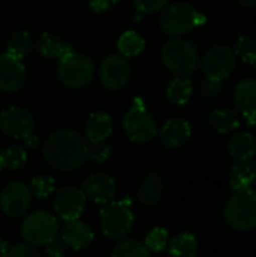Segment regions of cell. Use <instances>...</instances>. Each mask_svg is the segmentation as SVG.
<instances>
[{
    "label": "cell",
    "mask_w": 256,
    "mask_h": 257,
    "mask_svg": "<svg viewBox=\"0 0 256 257\" xmlns=\"http://www.w3.org/2000/svg\"><path fill=\"white\" fill-rule=\"evenodd\" d=\"M45 251L50 257H62L65 254V244L56 238L45 245Z\"/></svg>",
    "instance_id": "38"
},
{
    "label": "cell",
    "mask_w": 256,
    "mask_h": 257,
    "mask_svg": "<svg viewBox=\"0 0 256 257\" xmlns=\"http://www.w3.org/2000/svg\"><path fill=\"white\" fill-rule=\"evenodd\" d=\"M145 48V39L139 32L127 30L118 39V50L124 57H136Z\"/></svg>",
    "instance_id": "27"
},
{
    "label": "cell",
    "mask_w": 256,
    "mask_h": 257,
    "mask_svg": "<svg viewBox=\"0 0 256 257\" xmlns=\"http://www.w3.org/2000/svg\"><path fill=\"white\" fill-rule=\"evenodd\" d=\"M192 136L190 123L183 117H174L163 123L160 128V140L169 149L183 148Z\"/></svg>",
    "instance_id": "18"
},
{
    "label": "cell",
    "mask_w": 256,
    "mask_h": 257,
    "mask_svg": "<svg viewBox=\"0 0 256 257\" xmlns=\"http://www.w3.org/2000/svg\"><path fill=\"white\" fill-rule=\"evenodd\" d=\"M6 257H41L36 247L30 244H17L9 248V253Z\"/></svg>",
    "instance_id": "36"
},
{
    "label": "cell",
    "mask_w": 256,
    "mask_h": 257,
    "mask_svg": "<svg viewBox=\"0 0 256 257\" xmlns=\"http://www.w3.org/2000/svg\"><path fill=\"white\" fill-rule=\"evenodd\" d=\"M140 14H157L167 8L170 0H133Z\"/></svg>",
    "instance_id": "34"
},
{
    "label": "cell",
    "mask_w": 256,
    "mask_h": 257,
    "mask_svg": "<svg viewBox=\"0 0 256 257\" xmlns=\"http://www.w3.org/2000/svg\"><path fill=\"white\" fill-rule=\"evenodd\" d=\"M234 104L237 111L249 125H256V80L244 78L237 83L234 90Z\"/></svg>",
    "instance_id": "16"
},
{
    "label": "cell",
    "mask_w": 256,
    "mask_h": 257,
    "mask_svg": "<svg viewBox=\"0 0 256 257\" xmlns=\"http://www.w3.org/2000/svg\"><path fill=\"white\" fill-rule=\"evenodd\" d=\"M121 0H89V6L94 12H106L107 9H110L113 5L119 3Z\"/></svg>",
    "instance_id": "39"
},
{
    "label": "cell",
    "mask_w": 256,
    "mask_h": 257,
    "mask_svg": "<svg viewBox=\"0 0 256 257\" xmlns=\"http://www.w3.org/2000/svg\"><path fill=\"white\" fill-rule=\"evenodd\" d=\"M26 148H29V149H33V148H36V143H38V139L32 134L30 137H27L26 140Z\"/></svg>",
    "instance_id": "41"
},
{
    "label": "cell",
    "mask_w": 256,
    "mask_h": 257,
    "mask_svg": "<svg viewBox=\"0 0 256 257\" xmlns=\"http://www.w3.org/2000/svg\"><path fill=\"white\" fill-rule=\"evenodd\" d=\"M238 3L244 8H253L256 6V0H238Z\"/></svg>",
    "instance_id": "42"
},
{
    "label": "cell",
    "mask_w": 256,
    "mask_h": 257,
    "mask_svg": "<svg viewBox=\"0 0 256 257\" xmlns=\"http://www.w3.org/2000/svg\"><path fill=\"white\" fill-rule=\"evenodd\" d=\"M35 130V119L33 116L20 107H9L0 113V131L18 140H26L33 134Z\"/></svg>",
    "instance_id": "12"
},
{
    "label": "cell",
    "mask_w": 256,
    "mask_h": 257,
    "mask_svg": "<svg viewBox=\"0 0 256 257\" xmlns=\"http://www.w3.org/2000/svg\"><path fill=\"white\" fill-rule=\"evenodd\" d=\"M100 226L106 238L112 241L125 239L134 227L131 200L125 197L122 200H113L104 205L100 212Z\"/></svg>",
    "instance_id": "2"
},
{
    "label": "cell",
    "mask_w": 256,
    "mask_h": 257,
    "mask_svg": "<svg viewBox=\"0 0 256 257\" xmlns=\"http://www.w3.org/2000/svg\"><path fill=\"white\" fill-rule=\"evenodd\" d=\"M256 182V160L237 161L229 172V185L234 191L252 188Z\"/></svg>",
    "instance_id": "21"
},
{
    "label": "cell",
    "mask_w": 256,
    "mask_h": 257,
    "mask_svg": "<svg viewBox=\"0 0 256 257\" xmlns=\"http://www.w3.org/2000/svg\"><path fill=\"white\" fill-rule=\"evenodd\" d=\"M27 163V151L23 146H11L0 152L2 170H20Z\"/></svg>",
    "instance_id": "28"
},
{
    "label": "cell",
    "mask_w": 256,
    "mask_h": 257,
    "mask_svg": "<svg viewBox=\"0 0 256 257\" xmlns=\"http://www.w3.org/2000/svg\"><path fill=\"white\" fill-rule=\"evenodd\" d=\"M32 194L35 197H39V199H45L48 197L54 188H56V181L54 178L51 176H36L30 181V185H29Z\"/></svg>",
    "instance_id": "33"
},
{
    "label": "cell",
    "mask_w": 256,
    "mask_h": 257,
    "mask_svg": "<svg viewBox=\"0 0 256 257\" xmlns=\"http://www.w3.org/2000/svg\"><path fill=\"white\" fill-rule=\"evenodd\" d=\"M163 65L175 75L189 77L199 68V51L187 39H170L161 48Z\"/></svg>",
    "instance_id": "5"
},
{
    "label": "cell",
    "mask_w": 256,
    "mask_h": 257,
    "mask_svg": "<svg viewBox=\"0 0 256 257\" xmlns=\"http://www.w3.org/2000/svg\"><path fill=\"white\" fill-rule=\"evenodd\" d=\"M9 244L5 241V239H2L0 238V257H6L8 256V253H9Z\"/></svg>",
    "instance_id": "40"
},
{
    "label": "cell",
    "mask_w": 256,
    "mask_h": 257,
    "mask_svg": "<svg viewBox=\"0 0 256 257\" xmlns=\"http://www.w3.org/2000/svg\"><path fill=\"white\" fill-rule=\"evenodd\" d=\"M234 53L244 63L256 66V39L250 36H240L235 44Z\"/></svg>",
    "instance_id": "31"
},
{
    "label": "cell",
    "mask_w": 256,
    "mask_h": 257,
    "mask_svg": "<svg viewBox=\"0 0 256 257\" xmlns=\"http://www.w3.org/2000/svg\"><path fill=\"white\" fill-rule=\"evenodd\" d=\"M33 194L21 181L9 182L0 193V209L6 217L18 218L27 214L32 205Z\"/></svg>",
    "instance_id": "10"
},
{
    "label": "cell",
    "mask_w": 256,
    "mask_h": 257,
    "mask_svg": "<svg viewBox=\"0 0 256 257\" xmlns=\"http://www.w3.org/2000/svg\"><path fill=\"white\" fill-rule=\"evenodd\" d=\"M33 41L29 32H18L15 35L11 36V39L8 41V51L9 54H12L17 59H23L30 50H32Z\"/></svg>",
    "instance_id": "30"
},
{
    "label": "cell",
    "mask_w": 256,
    "mask_h": 257,
    "mask_svg": "<svg viewBox=\"0 0 256 257\" xmlns=\"http://www.w3.org/2000/svg\"><path fill=\"white\" fill-rule=\"evenodd\" d=\"M124 131L131 142L146 143L157 134V123L151 113L145 108L142 101L134 104L124 116Z\"/></svg>",
    "instance_id": "8"
},
{
    "label": "cell",
    "mask_w": 256,
    "mask_h": 257,
    "mask_svg": "<svg viewBox=\"0 0 256 257\" xmlns=\"http://www.w3.org/2000/svg\"><path fill=\"white\" fill-rule=\"evenodd\" d=\"M53 206L56 215L63 221L78 220L86 208V194L78 187H63L56 193Z\"/></svg>",
    "instance_id": "13"
},
{
    "label": "cell",
    "mask_w": 256,
    "mask_h": 257,
    "mask_svg": "<svg viewBox=\"0 0 256 257\" xmlns=\"http://www.w3.org/2000/svg\"><path fill=\"white\" fill-rule=\"evenodd\" d=\"M112 133H113V120L110 114L103 111H95L88 117L84 125V134H86L84 139L91 145L106 143V140L112 136Z\"/></svg>",
    "instance_id": "19"
},
{
    "label": "cell",
    "mask_w": 256,
    "mask_h": 257,
    "mask_svg": "<svg viewBox=\"0 0 256 257\" xmlns=\"http://www.w3.org/2000/svg\"><path fill=\"white\" fill-rule=\"evenodd\" d=\"M163 190H164L163 181L155 173H149L142 181L137 197H139L140 203H143V205H155L160 202V199L163 196Z\"/></svg>",
    "instance_id": "26"
},
{
    "label": "cell",
    "mask_w": 256,
    "mask_h": 257,
    "mask_svg": "<svg viewBox=\"0 0 256 257\" xmlns=\"http://www.w3.org/2000/svg\"><path fill=\"white\" fill-rule=\"evenodd\" d=\"M60 235V241L65 244V247H69L71 250H84L86 247H89L94 241V232L92 229L80 221V220H72V221H66L62 227V230L59 232Z\"/></svg>",
    "instance_id": "17"
},
{
    "label": "cell",
    "mask_w": 256,
    "mask_h": 257,
    "mask_svg": "<svg viewBox=\"0 0 256 257\" xmlns=\"http://www.w3.org/2000/svg\"><path fill=\"white\" fill-rule=\"evenodd\" d=\"M83 193L98 205H107L116 197V182L106 173H92L83 181Z\"/></svg>",
    "instance_id": "15"
},
{
    "label": "cell",
    "mask_w": 256,
    "mask_h": 257,
    "mask_svg": "<svg viewBox=\"0 0 256 257\" xmlns=\"http://www.w3.org/2000/svg\"><path fill=\"white\" fill-rule=\"evenodd\" d=\"M208 125L219 134H228V133L235 131L240 126V117L235 110L217 108L210 113Z\"/></svg>",
    "instance_id": "24"
},
{
    "label": "cell",
    "mask_w": 256,
    "mask_h": 257,
    "mask_svg": "<svg viewBox=\"0 0 256 257\" xmlns=\"http://www.w3.org/2000/svg\"><path fill=\"white\" fill-rule=\"evenodd\" d=\"M0 172H2V169H0Z\"/></svg>",
    "instance_id": "43"
},
{
    "label": "cell",
    "mask_w": 256,
    "mask_h": 257,
    "mask_svg": "<svg viewBox=\"0 0 256 257\" xmlns=\"http://www.w3.org/2000/svg\"><path fill=\"white\" fill-rule=\"evenodd\" d=\"M110 154H112L110 146H107L106 143H97V145L89 146L88 158H89L91 161H94V163L103 164L104 161H107V158L110 157Z\"/></svg>",
    "instance_id": "35"
},
{
    "label": "cell",
    "mask_w": 256,
    "mask_h": 257,
    "mask_svg": "<svg viewBox=\"0 0 256 257\" xmlns=\"http://www.w3.org/2000/svg\"><path fill=\"white\" fill-rule=\"evenodd\" d=\"M38 50L45 59L60 60L72 51V47L54 33H42L38 41Z\"/></svg>",
    "instance_id": "22"
},
{
    "label": "cell",
    "mask_w": 256,
    "mask_h": 257,
    "mask_svg": "<svg viewBox=\"0 0 256 257\" xmlns=\"http://www.w3.org/2000/svg\"><path fill=\"white\" fill-rule=\"evenodd\" d=\"M167 251L170 257H196L199 251V241L193 233L183 232L170 239Z\"/></svg>",
    "instance_id": "23"
},
{
    "label": "cell",
    "mask_w": 256,
    "mask_h": 257,
    "mask_svg": "<svg viewBox=\"0 0 256 257\" xmlns=\"http://www.w3.org/2000/svg\"><path fill=\"white\" fill-rule=\"evenodd\" d=\"M60 232L59 220L54 214L45 209H36L24 215L20 233L26 244L33 247H45L56 239Z\"/></svg>",
    "instance_id": "3"
},
{
    "label": "cell",
    "mask_w": 256,
    "mask_h": 257,
    "mask_svg": "<svg viewBox=\"0 0 256 257\" xmlns=\"http://www.w3.org/2000/svg\"><path fill=\"white\" fill-rule=\"evenodd\" d=\"M26 81V68L21 59L9 53L0 54V90L6 93L18 92Z\"/></svg>",
    "instance_id": "14"
},
{
    "label": "cell",
    "mask_w": 256,
    "mask_h": 257,
    "mask_svg": "<svg viewBox=\"0 0 256 257\" xmlns=\"http://www.w3.org/2000/svg\"><path fill=\"white\" fill-rule=\"evenodd\" d=\"M223 217L229 227L238 232L256 229V191L252 188L234 191L223 208Z\"/></svg>",
    "instance_id": "4"
},
{
    "label": "cell",
    "mask_w": 256,
    "mask_h": 257,
    "mask_svg": "<svg viewBox=\"0 0 256 257\" xmlns=\"http://www.w3.org/2000/svg\"><path fill=\"white\" fill-rule=\"evenodd\" d=\"M237 56L228 45H214L202 57L201 66L205 78L223 81L234 72Z\"/></svg>",
    "instance_id": "9"
},
{
    "label": "cell",
    "mask_w": 256,
    "mask_h": 257,
    "mask_svg": "<svg viewBox=\"0 0 256 257\" xmlns=\"http://www.w3.org/2000/svg\"><path fill=\"white\" fill-rule=\"evenodd\" d=\"M222 90H223L222 81H216V80H211V78H205L201 83V93L205 98H217L222 93Z\"/></svg>",
    "instance_id": "37"
},
{
    "label": "cell",
    "mask_w": 256,
    "mask_h": 257,
    "mask_svg": "<svg viewBox=\"0 0 256 257\" xmlns=\"http://www.w3.org/2000/svg\"><path fill=\"white\" fill-rule=\"evenodd\" d=\"M110 257H151L146 245L136 239H122L112 251Z\"/></svg>",
    "instance_id": "29"
},
{
    "label": "cell",
    "mask_w": 256,
    "mask_h": 257,
    "mask_svg": "<svg viewBox=\"0 0 256 257\" xmlns=\"http://www.w3.org/2000/svg\"><path fill=\"white\" fill-rule=\"evenodd\" d=\"M146 248L152 253H160L163 250L167 248V244H169V233L166 229L163 227H154L145 238V242Z\"/></svg>",
    "instance_id": "32"
},
{
    "label": "cell",
    "mask_w": 256,
    "mask_h": 257,
    "mask_svg": "<svg viewBox=\"0 0 256 257\" xmlns=\"http://www.w3.org/2000/svg\"><path fill=\"white\" fill-rule=\"evenodd\" d=\"M88 140L72 130H59L53 133L42 146L45 163L59 172L78 169L88 160Z\"/></svg>",
    "instance_id": "1"
},
{
    "label": "cell",
    "mask_w": 256,
    "mask_h": 257,
    "mask_svg": "<svg viewBox=\"0 0 256 257\" xmlns=\"http://www.w3.org/2000/svg\"><path fill=\"white\" fill-rule=\"evenodd\" d=\"M98 74L104 87L110 90H119L127 86L131 75V66L127 57L122 54H110L100 63Z\"/></svg>",
    "instance_id": "11"
},
{
    "label": "cell",
    "mask_w": 256,
    "mask_h": 257,
    "mask_svg": "<svg viewBox=\"0 0 256 257\" xmlns=\"http://www.w3.org/2000/svg\"><path fill=\"white\" fill-rule=\"evenodd\" d=\"M193 93V83L189 77L177 75L167 86V99L175 105H184L190 101Z\"/></svg>",
    "instance_id": "25"
},
{
    "label": "cell",
    "mask_w": 256,
    "mask_h": 257,
    "mask_svg": "<svg viewBox=\"0 0 256 257\" xmlns=\"http://www.w3.org/2000/svg\"><path fill=\"white\" fill-rule=\"evenodd\" d=\"M95 75V65L86 54L71 51L57 63V77L66 87L81 89L88 86Z\"/></svg>",
    "instance_id": "7"
},
{
    "label": "cell",
    "mask_w": 256,
    "mask_h": 257,
    "mask_svg": "<svg viewBox=\"0 0 256 257\" xmlns=\"http://www.w3.org/2000/svg\"><path fill=\"white\" fill-rule=\"evenodd\" d=\"M228 154L234 161H246L256 154V137L249 131L237 133L228 142Z\"/></svg>",
    "instance_id": "20"
},
{
    "label": "cell",
    "mask_w": 256,
    "mask_h": 257,
    "mask_svg": "<svg viewBox=\"0 0 256 257\" xmlns=\"http://www.w3.org/2000/svg\"><path fill=\"white\" fill-rule=\"evenodd\" d=\"M204 17L198 9L186 2L174 3L164 9L160 18L161 30L169 36H183L204 23Z\"/></svg>",
    "instance_id": "6"
}]
</instances>
